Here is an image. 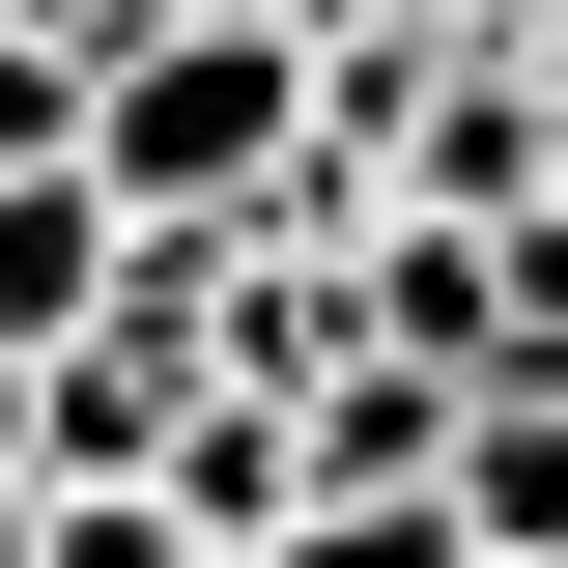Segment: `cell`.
Returning <instances> with one entry per match:
<instances>
[{"instance_id": "5", "label": "cell", "mask_w": 568, "mask_h": 568, "mask_svg": "<svg viewBox=\"0 0 568 568\" xmlns=\"http://www.w3.org/2000/svg\"><path fill=\"white\" fill-rule=\"evenodd\" d=\"M0 568H29V484H0Z\"/></svg>"}, {"instance_id": "1", "label": "cell", "mask_w": 568, "mask_h": 568, "mask_svg": "<svg viewBox=\"0 0 568 568\" xmlns=\"http://www.w3.org/2000/svg\"><path fill=\"white\" fill-rule=\"evenodd\" d=\"M284 142H313V29L142 0L114 58H85V171H114L142 227H227V200H284Z\"/></svg>"}, {"instance_id": "2", "label": "cell", "mask_w": 568, "mask_h": 568, "mask_svg": "<svg viewBox=\"0 0 568 568\" xmlns=\"http://www.w3.org/2000/svg\"><path fill=\"white\" fill-rule=\"evenodd\" d=\"M426 484H455V540H484V568H568V369H484Z\"/></svg>"}, {"instance_id": "4", "label": "cell", "mask_w": 568, "mask_h": 568, "mask_svg": "<svg viewBox=\"0 0 568 568\" xmlns=\"http://www.w3.org/2000/svg\"><path fill=\"white\" fill-rule=\"evenodd\" d=\"M0 484H29V342H0Z\"/></svg>"}, {"instance_id": "3", "label": "cell", "mask_w": 568, "mask_h": 568, "mask_svg": "<svg viewBox=\"0 0 568 568\" xmlns=\"http://www.w3.org/2000/svg\"><path fill=\"white\" fill-rule=\"evenodd\" d=\"M0 29H58V58H114V29H142V0H0Z\"/></svg>"}]
</instances>
